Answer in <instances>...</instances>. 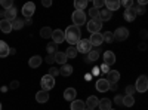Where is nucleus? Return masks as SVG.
Here are the masks:
<instances>
[{
	"mask_svg": "<svg viewBox=\"0 0 148 110\" xmlns=\"http://www.w3.org/2000/svg\"><path fill=\"white\" fill-rule=\"evenodd\" d=\"M64 36H65V40L73 46V45H77L79 40H80V36H82V31H80V27H76V26H70L65 31H64Z\"/></svg>",
	"mask_w": 148,
	"mask_h": 110,
	"instance_id": "nucleus-1",
	"label": "nucleus"
},
{
	"mask_svg": "<svg viewBox=\"0 0 148 110\" xmlns=\"http://www.w3.org/2000/svg\"><path fill=\"white\" fill-rule=\"evenodd\" d=\"M73 26H76V27H80L82 24H86V14L83 10H76V12H73Z\"/></svg>",
	"mask_w": 148,
	"mask_h": 110,
	"instance_id": "nucleus-2",
	"label": "nucleus"
},
{
	"mask_svg": "<svg viewBox=\"0 0 148 110\" xmlns=\"http://www.w3.org/2000/svg\"><path fill=\"white\" fill-rule=\"evenodd\" d=\"M76 49H77V52H82V54H89L92 51V45H90L89 39H80Z\"/></svg>",
	"mask_w": 148,
	"mask_h": 110,
	"instance_id": "nucleus-3",
	"label": "nucleus"
},
{
	"mask_svg": "<svg viewBox=\"0 0 148 110\" xmlns=\"http://www.w3.org/2000/svg\"><path fill=\"white\" fill-rule=\"evenodd\" d=\"M101 28H102V21H101L99 18L90 19V21L88 22V30H89L90 34H93V33H99Z\"/></svg>",
	"mask_w": 148,
	"mask_h": 110,
	"instance_id": "nucleus-4",
	"label": "nucleus"
},
{
	"mask_svg": "<svg viewBox=\"0 0 148 110\" xmlns=\"http://www.w3.org/2000/svg\"><path fill=\"white\" fill-rule=\"evenodd\" d=\"M135 89L138 92H145L148 89V79L147 76H139L136 79V83H135Z\"/></svg>",
	"mask_w": 148,
	"mask_h": 110,
	"instance_id": "nucleus-5",
	"label": "nucleus"
},
{
	"mask_svg": "<svg viewBox=\"0 0 148 110\" xmlns=\"http://www.w3.org/2000/svg\"><path fill=\"white\" fill-rule=\"evenodd\" d=\"M53 86H55V79L49 75H45L42 77V88H43L42 91H51Z\"/></svg>",
	"mask_w": 148,
	"mask_h": 110,
	"instance_id": "nucleus-6",
	"label": "nucleus"
},
{
	"mask_svg": "<svg viewBox=\"0 0 148 110\" xmlns=\"http://www.w3.org/2000/svg\"><path fill=\"white\" fill-rule=\"evenodd\" d=\"M113 34H114V40L123 42V40H126L129 37V30L125 28V27H119L116 30V33H113Z\"/></svg>",
	"mask_w": 148,
	"mask_h": 110,
	"instance_id": "nucleus-7",
	"label": "nucleus"
},
{
	"mask_svg": "<svg viewBox=\"0 0 148 110\" xmlns=\"http://www.w3.org/2000/svg\"><path fill=\"white\" fill-rule=\"evenodd\" d=\"M34 10H36V5H34L33 2H27L25 5L22 6V15L28 19V18H31V17H33Z\"/></svg>",
	"mask_w": 148,
	"mask_h": 110,
	"instance_id": "nucleus-8",
	"label": "nucleus"
},
{
	"mask_svg": "<svg viewBox=\"0 0 148 110\" xmlns=\"http://www.w3.org/2000/svg\"><path fill=\"white\" fill-rule=\"evenodd\" d=\"M52 39H53V43H56V45H59V43L65 42L64 31H62V30H59V28L53 30V31H52Z\"/></svg>",
	"mask_w": 148,
	"mask_h": 110,
	"instance_id": "nucleus-9",
	"label": "nucleus"
},
{
	"mask_svg": "<svg viewBox=\"0 0 148 110\" xmlns=\"http://www.w3.org/2000/svg\"><path fill=\"white\" fill-rule=\"evenodd\" d=\"M114 63H116V54L111 52V51L104 52V64L110 67V66H113Z\"/></svg>",
	"mask_w": 148,
	"mask_h": 110,
	"instance_id": "nucleus-10",
	"label": "nucleus"
},
{
	"mask_svg": "<svg viewBox=\"0 0 148 110\" xmlns=\"http://www.w3.org/2000/svg\"><path fill=\"white\" fill-rule=\"evenodd\" d=\"M107 75H108V76H107V82H108V83H117L119 79H120V73H119L117 70H110Z\"/></svg>",
	"mask_w": 148,
	"mask_h": 110,
	"instance_id": "nucleus-11",
	"label": "nucleus"
},
{
	"mask_svg": "<svg viewBox=\"0 0 148 110\" xmlns=\"http://www.w3.org/2000/svg\"><path fill=\"white\" fill-rule=\"evenodd\" d=\"M105 9H108L110 12H114L120 8V2L119 0H105Z\"/></svg>",
	"mask_w": 148,
	"mask_h": 110,
	"instance_id": "nucleus-12",
	"label": "nucleus"
},
{
	"mask_svg": "<svg viewBox=\"0 0 148 110\" xmlns=\"http://www.w3.org/2000/svg\"><path fill=\"white\" fill-rule=\"evenodd\" d=\"M89 42H90V45H93V46H101L102 45V34L101 33H93L92 36H90V39H89Z\"/></svg>",
	"mask_w": 148,
	"mask_h": 110,
	"instance_id": "nucleus-13",
	"label": "nucleus"
},
{
	"mask_svg": "<svg viewBox=\"0 0 148 110\" xmlns=\"http://www.w3.org/2000/svg\"><path fill=\"white\" fill-rule=\"evenodd\" d=\"M43 63V58L40 57V55H34V57H31L30 58V61H28V66L31 67V68H37V67H40V64Z\"/></svg>",
	"mask_w": 148,
	"mask_h": 110,
	"instance_id": "nucleus-14",
	"label": "nucleus"
},
{
	"mask_svg": "<svg viewBox=\"0 0 148 110\" xmlns=\"http://www.w3.org/2000/svg\"><path fill=\"white\" fill-rule=\"evenodd\" d=\"M136 15H138V14H136V9H135V8H130V9H126V10H125V15H123V17H125L126 21L132 22V21H135Z\"/></svg>",
	"mask_w": 148,
	"mask_h": 110,
	"instance_id": "nucleus-15",
	"label": "nucleus"
},
{
	"mask_svg": "<svg viewBox=\"0 0 148 110\" xmlns=\"http://www.w3.org/2000/svg\"><path fill=\"white\" fill-rule=\"evenodd\" d=\"M96 89L99 91V92H105L110 89V83L107 82V79H99L96 82Z\"/></svg>",
	"mask_w": 148,
	"mask_h": 110,
	"instance_id": "nucleus-16",
	"label": "nucleus"
},
{
	"mask_svg": "<svg viewBox=\"0 0 148 110\" xmlns=\"http://www.w3.org/2000/svg\"><path fill=\"white\" fill-rule=\"evenodd\" d=\"M76 95H77V92H76L74 88H67L64 91V98L67 101H74V100H76Z\"/></svg>",
	"mask_w": 148,
	"mask_h": 110,
	"instance_id": "nucleus-17",
	"label": "nucleus"
},
{
	"mask_svg": "<svg viewBox=\"0 0 148 110\" xmlns=\"http://www.w3.org/2000/svg\"><path fill=\"white\" fill-rule=\"evenodd\" d=\"M16 18V8L15 6H12L10 9H8V10H5V19H8V21H14Z\"/></svg>",
	"mask_w": 148,
	"mask_h": 110,
	"instance_id": "nucleus-18",
	"label": "nucleus"
},
{
	"mask_svg": "<svg viewBox=\"0 0 148 110\" xmlns=\"http://www.w3.org/2000/svg\"><path fill=\"white\" fill-rule=\"evenodd\" d=\"M98 103H99V100H98L95 95H90L89 98L86 100V103H84V104H86V107H88V109L95 110V107H98Z\"/></svg>",
	"mask_w": 148,
	"mask_h": 110,
	"instance_id": "nucleus-19",
	"label": "nucleus"
},
{
	"mask_svg": "<svg viewBox=\"0 0 148 110\" xmlns=\"http://www.w3.org/2000/svg\"><path fill=\"white\" fill-rule=\"evenodd\" d=\"M9 45L3 40H0V58H6L9 55Z\"/></svg>",
	"mask_w": 148,
	"mask_h": 110,
	"instance_id": "nucleus-20",
	"label": "nucleus"
},
{
	"mask_svg": "<svg viewBox=\"0 0 148 110\" xmlns=\"http://www.w3.org/2000/svg\"><path fill=\"white\" fill-rule=\"evenodd\" d=\"M36 100H37V103H46L49 100V92L47 91H39L36 94Z\"/></svg>",
	"mask_w": 148,
	"mask_h": 110,
	"instance_id": "nucleus-21",
	"label": "nucleus"
},
{
	"mask_svg": "<svg viewBox=\"0 0 148 110\" xmlns=\"http://www.w3.org/2000/svg\"><path fill=\"white\" fill-rule=\"evenodd\" d=\"M0 30H2L3 33H10L12 31L10 21H8V19H2V21H0Z\"/></svg>",
	"mask_w": 148,
	"mask_h": 110,
	"instance_id": "nucleus-22",
	"label": "nucleus"
},
{
	"mask_svg": "<svg viewBox=\"0 0 148 110\" xmlns=\"http://www.w3.org/2000/svg\"><path fill=\"white\" fill-rule=\"evenodd\" d=\"M98 109L99 110H110L111 109V100H108V98L99 100V103H98Z\"/></svg>",
	"mask_w": 148,
	"mask_h": 110,
	"instance_id": "nucleus-23",
	"label": "nucleus"
},
{
	"mask_svg": "<svg viewBox=\"0 0 148 110\" xmlns=\"http://www.w3.org/2000/svg\"><path fill=\"white\" fill-rule=\"evenodd\" d=\"M84 109H86L84 101H82V100H74V101H71V110H84Z\"/></svg>",
	"mask_w": 148,
	"mask_h": 110,
	"instance_id": "nucleus-24",
	"label": "nucleus"
},
{
	"mask_svg": "<svg viewBox=\"0 0 148 110\" xmlns=\"http://www.w3.org/2000/svg\"><path fill=\"white\" fill-rule=\"evenodd\" d=\"M111 17H113V12H110L108 9H102V10H99V19H101L102 22L111 19Z\"/></svg>",
	"mask_w": 148,
	"mask_h": 110,
	"instance_id": "nucleus-25",
	"label": "nucleus"
},
{
	"mask_svg": "<svg viewBox=\"0 0 148 110\" xmlns=\"http://www.w3.org/2000/svg\"><path fill=\"white\" fill-rule=\"evenodd\" d=\"M55 61L58 64H67V55L64 54V52H56L55 54Z\"/></svg>",
	"mask_w": 148,
	"mask_h": 110,
	"instance_id": "nucleus-26",
	"label": "nucleus"
},
{
	"mask_svg": "<svg viewBox=\"0 0 148 110\" xmlns=\"http://www.w3.org/2000/svg\"><path fill=\"white\" fill-rule=\"evenodd\" d=\"M71 73H73V67L70 64H64L59 68V75H62V76H70Z\"/></svg>",
	"mask_w": 148,
	"mask_h": 110,
	"instance_id": "nucleus-27",
	"label": "nucleus"
},
{
	"mask_svg": "<svg viewBox=\"0 0 148 110\" xmlns=\"http://www.w3.org/2000/svg\"><path fill=\"white\" fill-rule=\"evenodd\" d=\"M10 24H12V30H21L24 26H25V24H24V21L19 19V18H15Z\"/></svg>",
	"mask_w": 148,
	"mask_h": 110,
	"instance_id": "nucleus-28",
	"label": "nucleus"
},
{
	"mask_svg": "<svg viewBox=\"0 0 148 110\" xmlns=\"http://www.w3.org/2000/svg\"><path fill=\"white\" fill-rule=\"evenodd\" d=\"M65 55H67V58H76L77 57V49H76V46H70V48H67V51L64 52Z\"/></svg>",
	"mask_w": 148,
	"mask_h": 110,
	"instance_id": "nucleus-29",
	"label": "nucleus"
},
{
	"mask_svg": "<svg viewBox=\"0 0 148 110\" xmlns=\"http://www.w3.org/2000/svg\"><path fill=\"white\" fill-rule=\"evenodd\" d=\"M98 58H99V54H98L96 51H90L88 54V57H86V63H95Z\"/></svg>",
	"mask_w": 148,
	"mask_h": 110,
	"instance_id": "nucleus-30",
	"label": "nucleus"
},
{
	"mask_svg": "<svg viewBox=\"0 0 148 110\" xmlns=\"http://www.w3.org/2000/svg\"><path fill=\"white\" fill-rule=\"evenodd\" d=\"M135 104V98H133V95H125L123 97V106H126V107H132Z\"/></svg>",
	"mask_w": 148,
	"mask_h": 110,
	"instance_id": "nucleus-31",
	"label": "nucleus"
},
{
	"mask_svg": "<svg viewBox=\"0 0 148 110\" xmlns=\"http://www.w3.org/2000/svg\"><path fill=\"white\" fill-rule=\"evenodd\" d=\"M52 28H49V27H43L42 30H40V36L43 39H49V37H52Z\"/></svg>",
	"mask_w": 148,
	"mask_h": 110,
	"instance_id": "nucleus-32",
	"label": "nucleus"
},
{
	"mask_svg": "<svg viewBox=\"0 0 148 110\" xmlns=\"http://www.w3.org/2000/svg\"><path fill=\"white\" fill-rule=\"evenodd\" d=\"M102 40L107 42V43H113V42H114V34H113V31H105V33L102 34Z\"/></svg>",
	"mask_w": 148,
	"mask_h": 110,
	"instance_id": "nucleus-33",
	"label": "nucleus"
},
{
	"mask_svg": "<svg viewBox=\"0 0 148 110\" xmlns=\"http://www.w3.org/2000/svg\"><path fill=\"white\" fill-rule=\"evenodd\" d=\"M74 6H76V10H83L86 6H88V0H76V2H74Z\"/></svg>",
	"mask_w": 148,
	"mask_h": 110,
	"instance_id": "nucleus-34",
	"label": "nucleus"
},
{
	"mask_svg": "<svg viewBox=\"0 0 148 110\" xmlns=\"http://www.w3.org/2000/svg\"><path fill=\"white\" fill-rule=\"evenodd\" d=\"M46 49H47L49 55H55V54H56V43L51 42V43H49V45L46 46Z\"/></svg>",
	"mask_w": 148,
	"mask_h": 110,
	"instance_id": "nucleus-35",
	"label": "nucleus"
},
{
	"mask_svg": "<svg viewBox=\"0 0 148 110\" xmlns=\"http://www.w3.org/2000/svg\"><path fill=\"white\" fill-rule=\"evenodd\" d=\"M0 5L3 6L5 10H8V9H10L12 6H14V2H12V0H2V2H0Z\"/></svg>",
	"mask_w": 148,
	"mask_h": 110,
	"instance_id": "nucleus-36",
	"label": "nucleus"
},
{
	"mask_svg": "<svg viewBox=\"0 0 148 110\" xmlns=\"http://www.w3.org/2000/svg\"><path fill=\"white\" fill-rule=\"evenodd\" d=\"M89 15H90V19H96V18H99V10L95 9V8H90Z\"/></svg>",
	"mask_w": 148,
	"mask_h": 110,
	"instance_id": "nucleus-37",
	"label": "nucleus"
},
{
	"mask_svg": "<svg viewBox=\"0 0 148 110\" xmlns=\"http://www.w3.org/2000/svg\"><path fill=\"white\" fill-rule=\"evenodd\" d=\"M47 75L55 79V77L59 75V68H56V67H51V68H49V73H47Z\"/></svg>",
	"mask_w": 148,
	"mask_h": 110,
	"instance_id": "nucleus-38",
	"label": "nucleus"
},
{
	"mask_svg": "<svg viewBox=\"0 0 148 110\" xmlns=\"http://www.w3.org/2000/svg\"><path fill=\"white\" fill-rule=\"evenodd\" d=\"M104 5H105L104 0H95V2H93V8L98 9V10H99V8H104Z\"/></svg>",
	"mask_w": 148,
	"mask_h": 110,
	"instance_id": "nucleus-39",
	"label": "nucleus"
},
{
	"mask_svg": "<svg viewBox=\"0 0 148 110\" xmlns=\"http://www.w3.org/2000/svg\"><path fill=\"white\" fill-rule=\"evenodd\" d=\"M120 5H123L126 9H130V8H133V2L132 0H123V2H120Z\"/></svg>",
	"mask_w": 148,
	"mask_h": 110,
	"instance_id": "nucleus-40",
	"label": "nucleus"
},
{
	"mask_svg": "<svg viewBox=\"0 0 148 110\" xmlns=\"http://www.w3.org/2000/svg\"><path fill=\"white\" fill-rule=\"evenodd\" d=\"M135 92H136V89H135L133 85H127V88H126V94H127V95H133Z\"/></svg>",
	"mask_w": 148,
	"mask_h": 110,
	"instance_id": "nucleus-41",
	"label": "nucleus"
},
{
	"mask_svg": "<svg viewBox=\"0 0 148 110\" xmlns=\"http://www.w3.org/2000/svg\"><path fill=\"white\" fill-rule=\"evenodd\" d=\"M45 61L47 64H53L55 63V55H47L46 58H45Z\"/></svg>",
	"mask_w": 148,
	"mask_h": 110,
	"instance_id": "nucleus-42",
	"label": "nucleus"
},
{
	"mask_svg": "<svg viewBox=\"0 0 148 110\" xmlns=\"http://www.w3.org/2000/svg\"><path fill=\"white\" fill-rule=\"evenodd\" d=\"M18 86H19V82L18 80H14V82L10 83V89H16Z\"/></svg>",
	"mask_w": 148,
	"mask_h": 110,
	"instance_id": "nucleus-43",
	"label": "nucleus"
},
{
	"mask_svg": "<svg viewBox=\"0 0 148 110\" xmlns=\"http://www.w3.org/2000/svg\"><path fill=\"white\" fill-rule=\"evenodd\" d=\"M114 101H116L117 104H123V97H121V95H116Z\"/></svg>",
	"mask_w": 148,
	"mask_h": 110,
	"instance_id": "nucleus-44",
	"label": "nucleus"
},
{
	"mask_svg": "<svg viewBox=\"0 0 148 110\" xmlns=\"http://www.w3.org/2000/svg\"><path fill=\"white\" fill-rule=\"evenodd\" d=\"M42 5H43L45 8H49V6H52V2H51V0H43Z\"/></svg>",
	"mask_w": 148,
	"mask_h": 110,
	"instance_id": "nucleus-45",
	"label": "nucleus"
},
{
	"mask_svg": "<svg viewBox=\"0 0 148 110\" xmlns=\"http://www.w3.org/2000/svg\"><path fill=\"white\" fill-rule=\"evenodd\" d=\"M101 70H102L104 73H108V71H110V67L105 66V64H102V66H101Z\"/></svg>",
	"mask_w": 148,
	"mask_h": 110,
	"instance_id": "nucleus-46",
	"label": "nucleus"
},
{
	"mask_svg": "<svg viewBox=\"0 0 148 110\" xmlns=\"http://www.w3.org/2000/svg\"><path fill=\"white\" fill-rule=\"evenodd\" d=\"M110 89L116 91V89H117V83H110Z\"/></svg>",
	"mask_w": 148,
	"mask_h": 110,
	"instance_id": "nucleus-47",
	"label": "nucleus"
},
{
	"mask_svg": "<svg viewBox=\"0 0 148 110\" xmlns=\"http://www.w3.org/2000/svg\"><path fill=\"white\" fill-rule=\"evenodd\" d=\"M139 49H141V51H145V43H141V45H139Z\"/></svg>",
	"mask_w": 148,
	"mask_h": 110,
	"instance_id": "nucleus-48",
	"label": "nucleus"
},
{
	"mask_svg": "<svg viewBox=\"0 0 148 110\" xmlns=\"http://www.w3.org/2000/svg\"><path fill=\"white\" fill-rule=\"evenodd\" d=\"M0 18L5 19V10H0Z\"/></svg>",
	"mask_w": 148,
	"mask_h": 110,
	"instance_id": "nucleus-49",
	"label": "nucleus"
},
{
	"mask_svg": "<svg viewBox=\"0 0 148 110\" xmlns=\"http://www.w3.org/2000/svg\"><path fill=\"white\" fill-rule=\"evenodd\" d=\"M141 34H142V37H144V39L147 37V31H145V30H142V31H141Z\"/></svg>",
	"mask_w": 148,
	"mask_h": 110,
	"instance_id": "nucleus-50",
	"label": "nucleus"
},
{
	"mask_svg": "<svg viewBox=\"0 0 148 110\" xmlns=\"http://www.w3.org/2000/svg\"><path fill=\"white\" fill-rule=\"evenodd\" d=\"M99 73V68H93V75H98Z\"/></svg>",
	"mask_w": 148,
	"mask_h": 110,
	"instance_id": "nucleus-51",
	"label": "nucleus"
},
{
	"mask_svg": "<svg viewBox=\"0 0 148 110\" xmlns=\"http://www.w3.org/2000/svg\"><path fill=\"white\" fill-rule=\"evenodd\" d=\"M24 24H27V26H30V24H31V19H30V18H28V19H27V21H25V22H24Z\"/></svg>",
	"mask_w": 148,
	"mask_h": 110,
	"instance_id": "nucleus-52",
	"label": "nucleus"
},
{
	"mask_svg": "<svg viewBox=\"0 0 148 110\" xmlns=\"http://www.w3.org/2000/svg\"><path fill=\"white\" fill-rule=\"evenodd\" d=\"M84 110H92V109H88V107H86V109H84Z\"/></svg>",
	"mask_w": 148,
	"mask_h": 110,
	"instance_id": "nucleus-53",
	"label": "nucleus"
},
{
	"mask_svg": "<svg viewBox=\"0 0 148 110\" xmlns=\"http://www.w3.org/2000/svg\"><path fill=\"white\" fill-rule=\"evenodd\" d=\"M0 110H2V103H0Z\"/></svg>",
	"mask_w": 148,
	"mask_h": 110,
	"instance_id": "nucleus-54",
	"label": "nucleus"
},
{
	"mask_svg": "<svg viewBox=\"0 0 148 110\" xmlns=\"http://www.w3.org/2000/svg\"><path fill=\"white\" fill-rule=\"evenodd\" d=\"M110 110H114V109H110Z\"/></svg>",
	"mask_w": 148,
	"mask_h": 110,
	"instance_id": "nucleus-55",
	"label": "nucleus"
}]
</instances>
